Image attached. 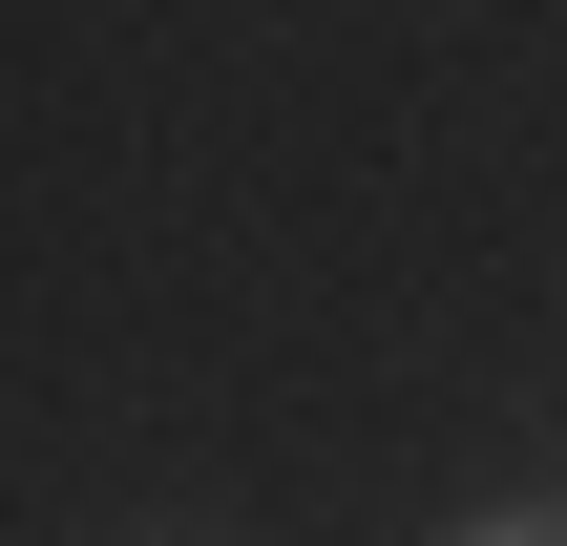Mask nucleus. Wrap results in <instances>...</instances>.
Here are the masks:
<instances>
[{
  "mask_svg": "<svg viewBox=\"0 0 567 546\" xmlns=\"http://www.w3.org/2000/svg\"><path fill=\"white\" fill-rule=\"evenodd\" d=\"M463 546H567V505H484V526H463Z\"/></svg>",
  "mask_w": 567,
  "mask_h": 546,
  "instance_id": "1",
  "label": "nucleus"
}]
</instances>
